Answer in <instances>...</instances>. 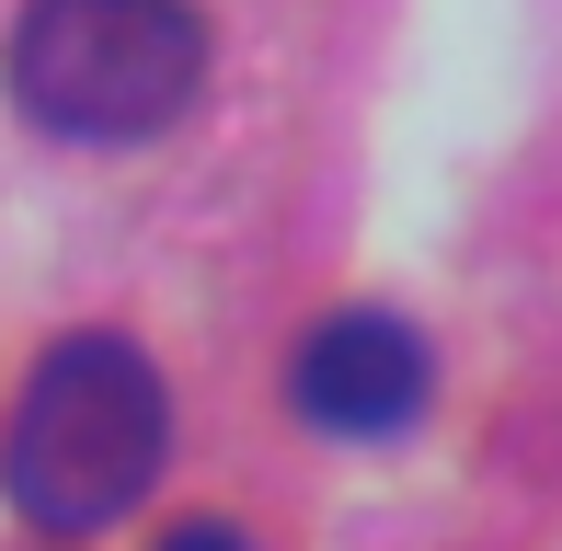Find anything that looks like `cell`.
<instances>
[{
  "instance_id": "obj_1",
  "label": "cell",
  "mask_w": 562,
  "mask_h": 551,
  "mask_svg": "<svg viewBox=\"0 0 562 551\" xmlns=\"http://www.w3.org/2000/svg\"><path fill=\"white\" fill-rule=\"evenodd\" d=\"M161 437H172V414H161L149 357L115 345V334H69V345H46V368L12 403L0 483H12V506L35 517L46 540H92V529H115L149 494Z\"/></svg>"
},
{
  "instance_id": "obj_2",
  "label": "cell",
  "mask_w": 562,
  "mask_h": 551,
  "mask_svg": "<svg viewBox=\"0 0 562 551\" xmlns=\"http://www.w3.org/2000/svg\"><path fill=\"white\" fill-rule=\"evenodd\" d=\"M12 104L58 138H149L207 81V23L184 0H23Z\"/></svg>"
},
{
  "instance_id": "obj_3",
  "label": "cell",
  "mask_w": 562,
  "mask_h": 551,
  "mask_svg": "<svg viewBox=\"0 0 562 551\" xmlns=\"http://www.w3.org/2000/svg\"><path fill=\"white\" fill-rule=\"evenodd\" d=\"M288 403L322 425V437H391V425L425 414V334L391 311H334L288 368Z\"/></svg>"
},
{
  "instance_id": "obj_4",
  "label": "cell",
  "mask_w": 562,
  "mask_h": 551,
  "mask_svg": "<svg viewBox=\"0 0 562 551\" xmlns=\"http://www.w3.org/2000/svg\"><path fill=\"white\" fill-rule=\"evenodd\" d=\"M161 551H252V540H241V529H218V517H195V529H172Z\"/></svg>"
}]
</instances>
